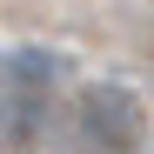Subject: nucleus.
<instances>
[{
  "mask_svg": "<svg viewBox=\"0 0 154 154\" xmlns=\"http://www.w3.org/2000/svg\"><path fill=\"white\" fill-rule=\"evenodd\" d=\"M74 134L87 154H141L147 141V100L127 81H87L74 94Z\"/></svg>",
  "mask_w": 154,
  "mask_h": 154,
  "instance_id": "f257e3e1",
  "label": "nucleus"
},
{
  "mask_svg": "<svg viewBox=\"0 0 154 154\" xmlns=\"http://www.w3.org/2000/svg\"><path fill=\"white\" fill-rule=\"evenodd\" d=\"M74 74L67 54H54V47H7L0 54V94H40L54 100V87Z\"/></svg>",
  "mask_w": 154,
  "mask_h": 154,
  "instance_id": "f03ea898",
  "label": "nucleus"
},
{
  "mask_svg": "<svg viewBox=\"0 0 154 154\" xmlns=\"http://www.w3.org/2000/svg\"><path fill=\"white\" fill-rule=\"evenodd\" d=\"M47 114H54V100H40V94H0V147H7V154L40 147Z\"/></svg>",
  "mask_w": 154,
  "mask_h": 154,
  "instance_id": "7ed1b4c3",
  "label": "nucleus"
}]
</instances>
